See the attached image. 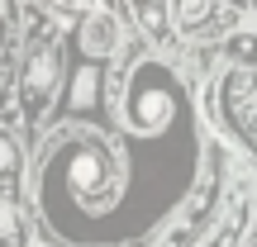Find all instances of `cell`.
<instances>
[{
  "instance_id": "8992f818",
  "label": "cell",
  "mask_w": 257,
  "mask_h": 247,
  "mask_svg": "<svg viewBox=\"0 0 257 247\" xmlns=\"http://www.w3.org/2000/svg\"><path fill=\"white\" fill-rule=\"evenodd\" d=\"M214 0H172V19L181 34H205V29L214 24Z\"/></svg>"
},
{
  "instance_id": "3957f363",
  "label": "cell",
  "mask_w": 257,
  "mask_h": 247,
  "mask_svg": "<svg viewBox=\"0 0 257 247\" xmlns=\"http://www.w3.org/2000/svg\"><path fill=\"white\" fill-rule=\"evenodd\" d=\"M76 43H81L86 57H110L114 48H119V19H114L110 10H91V15L81 19Z\"/></svg>"
},
{
  "instance_id": "8fae6325",
  "label": "cell",
  "mask_w": 257,
  "mask_h": 247,
  "mask_svg": "<svg viewBox=\"0 0 257 247\" xmlns=\"http://www.w3.org/2000/svg\"><path fill=\"white\" fill-rule=\"evenodd\" d=\"M15 233H19L15 204H10V200H0V242H15Z\"/></svg>"
},
{
  "instance_id": "6da1fadb",
  "label": "cell",
  "mask_w": 257,
  "mask_h": 247,
  "mask_svg": "<svg viewBox=\"0 0 257 247\" xmlns=\"http://www.w3.org/2000/svg\"><path fill=\"white\" fill-rule=\"evenodd\" d=\"M53 81H57V53H53V48H38V53L24 62V86H19V100H24V114H29V119L48 105Z\"/></svg>"
},
{
  "instance_id": "277c9868",
  "label": "cell",
  "mask_w": 257,
  "mask_h": 247,
  "mask_svg": "<svg viewBox=\"0 0 257 247\" xmlns=\"http://www.w3.org/2000/svg\"><path fill=\"white\" fill-rule=\"evenodd\" d=\"M128 119H134V128H143V133L162 128L167 119H172V91H162V86H138Z\"/></svg>"
},
{
  "instance_id": "7c38bea8",
  "label": "cell",
  "mask_w": 257,
  "mask_h": 247,
  "mask_svg": "<svg viewBox=\"0 0 257 247\" xmlns=\"http://www.w3.org/2000/svg\"><path fill=\"white\" fill-rule=\"evenodd\" d=\"M10 19H15V0H0V38H5Z\"/></svg>"
},
{
  "instance_id": "ba28073f",
  "label": "cell",
  "mask_w": 257,
  "mask_h": 247,
  "mask_svg": "<svg viewBox=\"0 0 257 247\" xmlns=\"http://www.w3.org/2000/svg\"><path fill=\"white\" fill-rule=\"evenodd\" d=\"M243 219H248V209H243V200H238V204L229 209V219H224V228L214 233L205 247H233V242H238V233H243Z\"/></svg>"
},
{
  "instance_id": "5b68a950",
  "label": "cell",
  "mask_w": 257,
  "mask_h": 247,
  "mask_svg": "<svg viewBox=\"0 0 257 247\" xmlns=\"http://www.w3.org/2000/svg\"><path fill=\"white\" fill-rule=\"evenodd\" d=\"M128 15H134V24L143 29L148 38H167L172 34V5H162V0H128Z\"/></svg>"
},
{
  "instance_id": "30bf717a",
  "label": "cell",
  "mask_w": 257,
  "mask_h": 247,
  "mask_svg": "<svg viewBox=\"0 0 257 247\" xmlns=\"http://www.w3.org/2000/svg\"><path fill=\"white\" fill-rule=\"evenodd\" d=\"M91 95H95V72H81V76H76V91H72V105H76V110H86Z\"/></svg>"
},
{
  "instance_id": "9c48e42d",
  "label": "cell",
  "mask_w": 257,
  "mask_h": 247,
  "mask_svg": "<svg viewBox=\"0 0 257 247\" xmlns=\"http://www.w3.org/2000/svg\"><path fill=\"white\" fill-rule=\"evenodd\" d=\"M15 171H19V147L10 133H0V181H10Z\"/></svg>"
},
{
  "instance_id": "7a4b0ae2",
  "label": "cell",
  "mask_w": 257,
  "mask_h": 247,
  "mask_svg": "<svg viewBox=\"0 0 257 247\" xmlns=\"http://www.w3.org/2000/svg\"><path fill=\"white\" fill-rule=\"evenodd\" d=\"M224 114L233 119L243 138H252L257 143V100H252V81L243 72H233L229 81H224Z\"/></svg>"
},
{
  "instance_id": "52a82bcc",
  "label": "cell",
  "mask_w": 257,
  "mask_h": 247,
  "mask_svg": "<svg viewBox=\"0 0 257 247\" xmlns=\"http://www.w3.org/2000/svg\"><path fill=\"white\" fill-rule=\"evenodd\" d=\"M224 53H229V62H238V67H257V34H229Z\"/></svg>"
}]
</instances>
